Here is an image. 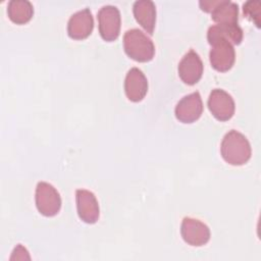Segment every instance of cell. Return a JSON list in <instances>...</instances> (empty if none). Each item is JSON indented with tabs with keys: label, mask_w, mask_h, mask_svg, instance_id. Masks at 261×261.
<instances>
[{
	"label": "cell",
	"mask_w": 261,
	"mask_h": 261,
	"mask_svg": "<svg viewBox=\"0 0 261 261\" xmlns=\"http://www.w3.org/2000/svg\"><path fill=\"white\" fill-rule=\"evenodd\" d=\"M220 153L230 165H244L251 158V146L247 138L238 130L231 129L221 141Z\"/></svg>",
	"instance_id": "cell-1"
},
{
	"label": "cell",
	"mask_w": 261,
	"mask_h": 261,
	"mask_svg": "<svg viewBox=\"0 0 261 261\" xmlns=\"http://www.w3.org/2000/svg\"><path fill=\"white\" fill-rule=\"evenodd\" d=\"M123 48L128 57L139 62L150 61L155 54L152 40L139 29H132L124 33Z\"/></svg>",
	"instance_id": "cell-2"
},
{
	"label": "cell",
	"mask_w": 261,
	"mask_h": 261,
	"mask_svg": "<svg viewBox=\"0 0 261 261\" xmlns=\"http://www.w3.org/2000/svg\"><path fill=\"white\" fill-rule=\"evenodd\" d=\"M199 5L203 11L210 12L218 24H238L239 6L229 0H202Z\"/></svg>",
	"instance_id": "cell-3"
},
{
	"label": "cell",
	"mask_w": 261,
	"mask_h": 261,
	"mask_svg": "<svg viewBox=\"0 0 261 261\" xmlns=\"http://www.w3.org/2000/svg\"><path fill=\"white\" fill-rule=\"evenodd\" d=\"M36 206L47 217L56 215L61 208V198L57 190L46 181H39L36 188Z\"/></svg>",
	"instance_id": "cell-4"
},
{
	"label": "cell",
	"mask_w": 261,
	"mask_h": 261,
	"mask_svg": "<svg viewBox=\"0 0 261 261\" xmlns=\"http://www.w3.org/2000/svg\"><path fill=\"white\" fill-rule=\"evenodd\" d=\"M99 33L103 40L112 42L119 36L120 12L116 6L105 5L98 11Z\"/></svg>",
	"instance_id": "cell-5"
},
{
	"label": "cell",
	"mask_w": 261,
	"mask_h": 261,
	"mask_svg": "<svg viewBox=\"0 0 261 261\" xmlns=\"http://www.w3.org/2000/svg\"><path fill=\"white\" fill-rule=\"evenodd\" d=\"M208 108L217 120L226 121L232 117L236 106L228 93L221 89H214L208 98Z\"/></svg>",
	"instance_id": "cell-6"
},
{
	"label": "cell",
	"mask_w": 261,
	"mask_h": 261,
	"mask_svg": "<svg viewBox=\"0 0 261 261\" xmlns=\"http://www.w3.org/2000/svg\"><path fill=\"white\" fill-rule=\"evenodd\" d=\"M180 233L187 244L195 247L203 246L210 240L209 227L204 222L191 217L182 219Z\"/></svg>",
	"instance_id": "cell-7"
},
{
	"label": "cell",
	"mask_w": 261,
	"mask_h": 261,
	"mask_svg": "<svg viewBox=\"0 0 261 261\" xmlns=\"http://www.w3.org/2000/svg\"><path fill=\"white\" fill-rule=\"evenodd\" d=\"M175 117L184 123H192L200 118L203 112V102L199 92L185 96L175 106Z\"/></svg>",
	"instance_id": "cell-8"
},
{
	"label": "cell",
	"mask_w": 261,
	"mask_h": 261,
	"mask_svg": "<svg viewBox=\"0 0 261 261\" xmlns=\"http://www.w3.org/2000/svg\"><path fill=\"white\" fill-rule=\"evenodd\" d=\"M209 52V60L212 67L217 71L229 70L236 59V53L233 46L225 41H218L211 45Z\"/></svg>",
	"instance_id": "cell-9"
},
{
	"label": "cell",
	"mask_w": 261,
	"mask_h": 261,
	"mask_svg": "<svg viewBox=\"0 0 261 261\" xmlns=\"http://www.w3.org/2000/svg\"><path fill=\"white\" fill-rule=\"evenodd\" d=\"M75 200L77 214L81 220L89 224L95 223L100 215L96 196L88 190L79 189L75 192Z\"/></svg>",
	"instance_id": "cell-10"
},
{
	"label": "cell",
	"mask_w": 261,
	"mask_h": 261,
	"mask_svg": "<svg viewBox=\"0 0 261 261\" xmlns=\"http://www.w3.org/2000/svg\"><path fill=\"white\" fill-rule=\"evenodd\" d=\"M178 75L180 80L187 85H195L198 83L203 73V63L199 55L190 50L178 63Z\"/></svg>",
	"instance_id": "cell-11"
},
{
	"label": "cell",
	"mask_w": 261,
	"mask_h": 261,
	"mask_svg": "<svg viewBox=\"0 0 261 261\" xmlns=\"http://www.w3.org/2000/svg\"><path fill=\"white\" fill-rule=\"evenodd\" d=\"M93 28V15L89 8H84L70 16L67 22V34L71 39L83 40L91 35Z\"/></svg>",
	"instance_id": "cell-12"
},
{
	"label": "cell",
	"mask_w": 261,
	"mask_h": 261,
	"mask_svg": "<svg viewBox=\"0 0 261 261\" xmlns=\"http://www.w3.org/2000/svg\"><path fill=\"white\" fill-rule=\"evenodd\" d=\"M124 92L128 100L141 101L148 92V81L143 71L137 67L130 68L124 80Z\"/></svg>",
	"instance_id": "cell-13"
},
{
	"label": "cell",
	"mask_w": 261,
	"mask_h": 261,
	"mask_svg": "<svg viewBox=\"0 0 261 261\" xmlns=\"http://www.w3.org/2000/svg\"><path fill=\"white\" fill-rule=\"evenodd\" d=\"M207 40L210 45L218 41L239 45L243 40V31L238 24H215L208 29Z\"/></svg>",
	"instance_id": "cell-14"
},
{
	"label": "cell",
	"mask_w": 261,
	"mask_h": 261,
	"mask_svg": "<svg viewBox=\"0 0 261 261\" xmlns=\"http://www.w3.org/2000/svg\"><path fill=\"white\" fill-rule=\"evenodd\" d=\"M133 12L136 20L150 35L153 34L156 22V7L151 0H139L134 3Z\"/></svg>",
	"instance_id": "cell-15"
},
{
	"label": "cell",
	"mask_w": 261,
	"mask_h": 261,
	"mask_svg": "<svg viewBox=\"0 0 261 261\" xmlns=\"http://www.w3.org/2000/svg\"><path fill=\"white\" fill-rule=\"evenodd\" d=\"M7 13L12 22L24 24L33 17L34 8L28 0H11L7 6Z\"/></svg>",
	"instance_id": "cell-16"
},
{
	"label": "cell",
	"mask_w": 261,
	"mask_h": 261,
	"mask_svg": "<svg viewBox=\"0 0 261 261\" xmlns=\"http://www.w3.org/2000/svg\"><path fill=\"white\" fill-rule=\"evenodd\" d=\"M260 2L255 0H249L244 3L243 11L244 14L251 20L255 22V24L259 28L260 27Z\"/></svg>",
	"instance_id": "cell-17"
},
{
	"label": "cell",
	"mask_w": 261,
	"mask_h": 261,
	"mask_svg": "<svg viewBox=\"0 0 261 261\" xmlns=\"http://www.w3.org/2000/svg\"><path fill=\"white\" fill-rule=\"evenodd\" d=\"M30 259L31 257L29 255L28 250L21 245H17L14 248L12 255L10 257V260H30Z\"/></svg>",
	"instance_id": "cell-18"
}]
</instances>
